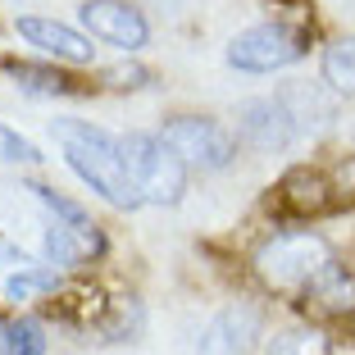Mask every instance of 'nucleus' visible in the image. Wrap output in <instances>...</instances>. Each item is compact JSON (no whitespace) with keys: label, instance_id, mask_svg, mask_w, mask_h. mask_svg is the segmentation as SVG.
<instances>
[{"label":"nucleus","instance_id":"nucleus-1","mask_svg":"<svg viewBox=\"0 0 355 355\" xmlns=\"http://www.w3.org/2000/svg\"><path fill=\"white\" fill-rule=\"evenodd\" d=\"M55 137L64 141V159L83 178L96 196H105L114 209H137L146 205L141 187H137L132 168H128L123 155V137H110L105 128H92L83 119H60L55 123Z\"/></svg>","mask_w":355,"mask_h":355},{"label":"nucleus","instance_id":"nucleus-2","mask_svg":"<svg viewBox=\"0 0 355 355\" xmlns=\"http://www.w3.org/2000/svg\"><path fill=\"white\" fill-rule=\"evenodd\" d=\"M328 260H333V246L319 232L296 228V232H278V237L264 241L260 255H255V273H260V282L269 292H296L301 296L310 287V278Z\"/></svg>","mask_w":355,"mask_h":355},{"label":"nucleus","instance_id":"nucleus-3","mask_svg":"<svg viewBox=\"0 0 355 355\" xmlns=\"http://www.w3.org/2000/svg\"><path fill=\"white\" fill-rule=\"evenodd\" d=\"M123 155H128V168H132L146 205H178L182 200V191H187V159L178 155L164 137L128 132Z\"/></svg>","mask_w":355,"mask_h":355},{"label":"nucleus","instance_id":"nucleus-4","mask_svg":"<svg viewBox=\"0 0 355 355\" xmlns=\"http://www.w3.org/2000/svg\"><path fill=\"white\" fill-rule=\"evenodd\" d=\"M310 51V37L305 28H287V23H260V28H246L228 42V64L241 73H278L287 64L305 60Z\"/></svg>","mask_w":355,"mask_h":355},{"label":"nucleus","instance_id":"nucleus-5","mask_svg":"<svg viewBox=\"0 0 355 355\" xmlns=\"http://www.w3.org/2000/svg\"><path fill=\"white\" fill-rule=\"evenodd\" d=\"M159 137H164L191 168H228L232 155H237V137H232L219 119H200V114L168 119Z\"/></svg>","mask_w":355,"mask_h":355},{"label":"nucleus","instance_id":"nucleus-6","mask_svg":"<svg viewBox=\"0 0 355 355\" xmlns=\"http://www.w3.org/2000/svg\"><path fill=\"white\" fill-rule=\"evenodd\" d=\"M78 19H83V28L92 32L96 42L119 46V51H128V55L150 42V28H146V19H141V10L128 5V0H87L83 10H78Z\"/></svg>","mask_w":355,"mask_h":355},{"label":"nucleus","instance_id":"nucleus-7","mask_svg":"<svg viewBox=\"0 0 355 355\" xmlns=\"http://www.w3.org/2000/svg\"><path fill=\"white\" fill-rule=\"evenodd\" d=\"M237 132L246 146L255 150H282L287 141H296L301 119L287 105V96H264V101H246L237 114Z\"/></svg>","mask_w":355,"mask_h":355},{"label":"nucleus","instance_id":"nucleus-8","mask_svg":"<svg viewBox=\"0 0 355 355\" xmlns=\"http://www.w3.org/2000/svg\"><path fill=\"white\" fill-rule=\"evenodd\" d=\"M19 37L37 51L55 55V60H69V64H92L96 60V46H92V32H78L60 19H42V14H23L19 23Z\"/></svg>","mask_w":355,"mask_h":355},{"label":"nucleus","instance_id":"nucleus-9","mask_svg":"<svg viewBox=\"0 0 355 355\" xmlns=\"http://www.w3.org/2000/svg\"><path fill=\"white\" fill-rule=\"evenodd\" d=\"M278 214L287 219H310V214H324L333 205V187H328L324 173H314V168H292V173H282V182L273 187V200H269Z\"/></svg>","mask_w":355,"mask_h":355},{"label":"nucleus","instance_id":"nucleus-10","mask_svg":"<svg viewBox=\"0 0 355 355\" xmlns=\"http://www.w3.org/2000/svg\"><path fill=\"white\" fill-rule=\"evenodd\" d=\"M260 337V310L251 305H232L223 310L200 337V355H246L251 342Z\"/></svg>","mask_w":355,"mask_h":355},{"label":"nucleus","instance_id":"nucleus-11","mask_svg":"<svg viewBox=\"0 0 355 355\" xmlns=\"http://www.w3.org/2000/svg\"><path fill=\"white\" fill-rule=\"evenodd\" d=\"M305 310L328 314V319H342V314H355V278L342 269L337 260H328L324 269L310 278V287L301 292Z\"/></svg>","mask_w":355,"mask_h":355},{"label":"nucleus","instance_id":"nucleus-12","mask_svg":"<svg viewBox=\"0 0 355 355\" xmlns=\"http://www.w3.org/2000/svg\"><path fill=\"white\" fill-rule=\"evenodd\" d=\"M105 241L96 228H78V223H55L46 232V260L60 264V269H78L87 255H96Z\"/></svg>","mask_w":355,"mask_h":355},{"label":"nucleus","instance_id":"nucleus-13","mask_svg":"<svg viewBox=\"0 0 355 355\" xmlns=\"http://www.w3.org/2000/svg\"><path fill=\"white\" fill-rule=\"evenodd\" d=\"M5 73H10L14 83H19V92H28V96H78V92H87V87H78V78L60 73V69H46V64L10 60V64H5Z\"/></svg>","mask_w":355,"mask_h":355},{"label":"nucleus","instance_id":"nucleus-14","mask_svg":"<svg viewBox=\"0 0 355 355\" xmlns=\"http://www.w3.org/2000/svg\"><path fill=\"white\" fill-rule=\"evenodd\" d=\"M324 83L337 96H355V37H337L324 51Z\"/></svg>","mask_w":355,"mask_h":355},{"label":"nucleus","instance_id":"nucleus-15","mask_svg":"<svg viewBox=\"0 0 355 355\" xmlns=\"http://www.w3.org/2000/svg\"><path fill=\"white\" fill-rule=\"evenodd\" d=\"M64 287L60 269L55 264H37V269H19L10 282H5V296L10 301H32V296H55Z\"/></svg>","mask_w":355,"mask_h":355},{"label":"nucleus","instance_id":"nucleus-16","mask_svg":"<svg viewBox=\"0 0 355 355\" xmlns=\"http://www.w3.org/2000/svg\"><path fill=\"white\" fill-rule=\"evenodd\" d=\"M0 355H46L42 324H37V319L5 324V333H0Z\"/></svg>","mask_w":355,"mask_h":355},{"label":"nucleus","instance_id":"nucleus-17","mask_svg":"<svg viewBox=\"0 0 355 355\" xmlns=\"http://www.w3.org/2000/svg\"><path fill=\"white\" fill-rule=\"evenodd\" d=\"M0 159H5V164H37V159H42V150L32 146L28 137H19L14 128L0 123Z\"/></svg>","mask_w":355,"mask_h":355},{"label":"nucleus","instance_id":"nucleus-18","mask_svg":"<svg viewBox=\"0 0 355 355\" xmlns=\"http://www.w3.org/2000/svg\"><path fill=\"white\" fill-rule=\"evenodd\" d=\"M32 191H37V200H42L46 209H55V219H60V223H78V228H96V223L87 219V214H83V209L73 205V200L55 196V191H51V187H42V182H32Z\"/></svg>","mask_w":355,"mask_h":355},{"label":"nucleus","instance_id":"nucleus-19","mask_svg":"<svg viewBox=\"0 0 355 355\" xmlns=\"http://www.w3.org/2000/svg\"><path fill=\"white\" fill-rule=\"evenodd\" d=\"M273 355H328V342L319 333H282Z\"/></svg>","mask_w":355,"mask_h":355},{"label":"nucleus","instance_id":"nucleus-20","mask_svg":"<svg viewBox=\"0 0 355 355\" xmlns=\"http://www.w3.org/2000/svg\"><path fill=\"white\" fill-rule=\"evenodd\" d=\"M105 78H110V87H141L146 73H141V69H110Z\"/></svg>","mask_w":355,"mask_h":355}]
</instances>
